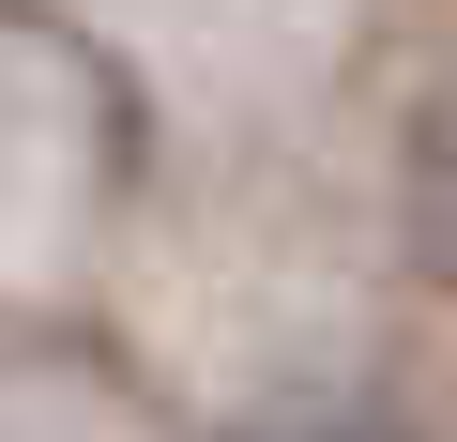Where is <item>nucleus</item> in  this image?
Instances as JSON below:
<instances>
[{
  "label": "nucleus",
  "instance_id": "f257e3e1",
  "mask_svg": "<svg viewBox=\"0 0 457 442\" xmlns=\"http://www.w3.org/2000/svg\"><path fill=\"white\" fill-rule=\"evenodd\" d=\"M411 260L457 290V92L427 107V138H411Z\"/></svg>",
  "mask_w": 457,
  "mask_h": 442
}]
</instances>
